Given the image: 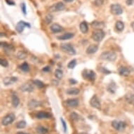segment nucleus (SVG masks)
<instances>
[{
  "label": "nucleus",
  "instance_id": "obj_1",
  "mask_svg": "<svg viewBox=\"0 0 134 134\" xmlns=\"http://www.w3.org/2000/svg\"><path fill=\"white\" fill-rule=\"evenodd\" d=\"M117 53L114 51H105L103 52L100 55V59L108 61H115L117 59Z\"/></svg>",
  "mask_w": 134,
  "mask_h": 134
},
{
  "label": "nucleus",
  "instance_id": "obj_2",
  "mask_svg": "<svg viewBox=\"0 0 134 134\" xmlns=\"http://www.w3.org/2000/svg\"><path fill=\"white\" fill-rule=\"evenodd\" d=\"M82 77L84 79L93 82L96 78V74L94 71H93L92 70L85 69L82 72Z\"/></svg>",
  "mask_w": 134,
  "mask_h": 134
},
{
  "label": "nucleus",
  "instance_id": "obj_3",
  "mask_svg": "<svg viewBox=\"0 0 134 134\" xmlns=\"http://www.w3.org/2000/svg\"><path fill=\"white\" fill-rule=\"evenodd\" d=\"M105 33L103 30H96L92 33V39L97 42H101L105 37Z\"/></svg>",
  "mask_w": 134,
  "mask_h": 134
},
{
  "label": "nucleus",
  "instance_id": "obj_4",
  "mask_svg": "<svg viewBox=\"0 0 134 134\" xmlns=\"http://www.w3.org/2000/svg\"><path fill=\"white\" fill-rule=\"evenodd\" d=\"M112 127L118 131H123L126 127V124L122 121H117L114 120L112 122Z\"/></svg>",
  "mask_w": 134,
  "mask_h": 134
},
{
  "label": "nucleus",
  "instance_id": "obj_5",
  "mask_svg": "<svg viewBox=\"0 0 134 134\" xmlns=\"http://www.w3.org/2000/svg\"><path fill=\"white\" fill-rule=\"evenodd\" d=\"M61 49L69 55H75L76 51L72 46L70 44H63L61 46Z\"/></svg>",
  "mask_w": 134,
  "mask_h": 134
},
{
  "label": "nucleus",
  "instance_id": "obj_6",
  "mask_svg": "<svg viewBox=\"0 0 134 134\" xmlns=\"http://www.w3.org/2000/svg\"><path fill=\"white\" fill-rule=\"evenodd\" d=\"M15 119H16V116L14 114H9L6 116H5L3 118L2 121V124L4 126H8V125L11 124L14 122Z\"/></svg>",
  "mask_w": 134,
  "mask_h": 134
},
{
  "label": "nucleus",
  "instance_id": "obj_7",
  "mask_svg": "<svg viewBox=\"0 0 134 134\" xmlns=\"http://www.w3.org/2000/svg\"><path fill=\"white\" fill-rule=\"evenodd\" d=\"M110 11L114 15H121L123 13L122 6L119 4H113L110 6Z\"/></svg>",
  "mask_w": 134,
  "mask_h": 134
},
{
  "label": "nucleus",
  "instance_id": "obj_8",
  "mask_svg": "<svg viewBox=\"0 0 134 134\" xmlns=\"http://www.w3.org/2000/svg\"><path fill=\"white\" fill-rule=\"evenodd\" d=\"M25 27H28V28H30V25L28 23L23 21H21L17 23L16 26V29L17 32L18 33H22L23 32L24 29Z\"/></svg>",
  "mask_w": 134,
  "mask_h": 134
},
{
  "label": "nucleus",
  "instance_id": "obj_9",
  "mask_svg": "<svg viewBox=\"0 0 134 134\" xmlns=\"http://www.w3.org/2000/svg\"><path fill=\"white\" fill-rule=\"evenodd\" d=\"M90 105L93 108L98 109V110H100L101 109V104L100 103V100L98 98V97L96 96V95H94L91 98V100H90Z\"/></svg>",
  "mask_w": 134,
  "mask_h": 134
},
{
  "label": "nucleus",
  "instance_id": "obj_10",
  "mask_svg": "<svg viewBox=\"0 0 134 134\" xmlns=\"http://www.w3.org/2000/svg\"><path fill=\"white\" fill-rule=\"evenodd\" d=\"M66 105L69 108H75L79 105V100L77 98H71L66 100Z\"/></svg>",
  "mask_w": 134,
  "mask_h": 134
},
{
  "label": "nucleus",
  "instance_id": "obj_11",
  "mask_svg": "<svg viewBox=\"0 0 134 134\" xmlns=\"http://www.w3.org/2000/svg\"><path fill=\"white\" fill-rule=\"evenodd\" d=\"M18 81V77H6L4 78L3 79V82L6 86H9V85H11L14 84Z\"/></svg>",
  "mask_w": 134,
  "mask_h": 134
},
{
  "label": "nucleus",
  "instance_id": "obj_12",
  "mask_svg": "<svg viewBox=\"0 0 134 134\" xmlns=\"http://www.w3.org/2000/svg\"><path fill=\"white\" fill-rule=\"evenodd\" d=\"M36 117L38 119H50L51 117V115L47 112L40 111L36 115Z\"/></svg>",
  "mask_w": 134,
  "mask_h": 134
},
{
  "label": "nucleus",
  "instance_id": "obj_13",
  "mask_svg": "<svg viewBox=\"0 0 134 134\" xmlns=\"http://www.w3.org/2000/svg\"><path fill=\"white\" fill-rule=\"evenodd\" d=\"M65 7V6L64 4L63 3L60 2H58L57 4H56L55 5H53L51 8V10L52 11H63L64 10Z\"/></svg>",
  "mask_w": 134,
  "mask_h": 134
},
{
  "label": "nucleus",
  "instance_id": "obj_14",
  "mask_svg": "<svg viewBox=\"0 0 134 134\" xmlns=\"http://www.w3.org/2000/svg\"><path fill=\"white\" fill-rule=\"evenodd\" d=\"M50 29H51V32L53 33L61 32L63 31V27L57 23H54V24H53L52 25H51Z\"/></svg>",
  "mask_w": 134,
  "mask_h": 134
},
{
  "label": "nucleus",
  "instance_id": "obj_15",
  "mask_svg": "<svg viewBox=\"0 0 134 134\" xmlns=\"http://www.w3.org/2000/svg\"><path fill=\"white\" fill-rule=\"evenodd\" d=\"M41 105H42V102L38 101V100H31L28 103L29 108L31 109V110L37 108Z\"/></svg>",
  "mask_w": 134,
  "mask_h": 134
},
{
  "label": "nucleus",
  "instance_id": "obj_16",
  "mask_svg": "<svg viewBox=\"0 0 134 134\" xmlns=\"http://www.w3.org/2000/svg\"><path fill=\"white\" fill-rule=\"evenodd\" d=\"M20 89L23 92H32L34 91V87L30 84H24L20 87Z\"/></svg>",
  "mask_w": 134,
  "mask_h": 134
},
{
  "label": "nucleus",
  "instance_id": "obj_17",
  "mask_svg": "<svg viewBox=\"0 0 134 134\" xmlns=\"http://www.w3.org/2000/svg\"><path fill=\"white\" fill-rule=\"evenodd\" d=\"M98 49V46L97 45L91 44L87 48L86 53L87 54H93L96 52H97Z\"/></svg>",
  "mask_w": 134,
  "mask_h": 134
},
{
  "label": "nucleus",
  "instance_id": "obj_18",
  "mask_svg": "<svg viewBox=\"0 0 134 134\" xmlns=\"http://www.w3.org/2000/svg\"><path fill=\"white\" fill-rule=\"evenodd\" d=\"M92 28H96V30H102L105 27V24L103 22H100V21H93L91 23Z\"/></svg>",
  "mask_w": 134,
  "mask_h": 134
},
{
  "label": "nucleus",
  "instance_id": "obj_19",
  "mask_svg": "<svg viewBox=\"0 0 134 134\" xmlns=\"http://www.w3.org/2000/svg\"><path fill=\"white\" fill-rule=\"evenodd\" d=\"M119 73L120 75L127 77V76L129 75L130 70L126 67H121L119 70Z\"/></svg>",
  "mask_w": 134,
  "mask_h": 134
},
{
  "label": "nucleus",
  "instance_id": "obj_20",
  "mask_svg": "<svg viewBox=\"0 0 134 134\" xmlns=\"http://www.w3.org/2000/svg\"><path fill=\"white\" fill-rule=\"evenodd\" d=\"M11 99H12V105L14 108H17L18 106L19 103H20V99L18 97L16 93H14L11 96Z\"/></svg>",
  "mask_w": 134,
  "mask_h": 134
},
{
  "label": "nucleus",
  "instance_id": "obj_21",
  "mask_svg": "<svg viewBox=\"0 0 134 134\" xmlns=\"http://www.w3.org/2000/svg\"><path fill=\"white\" fill-rule=\"evenodd\" d=\"M1 46L4 48V49H5L6 51H14V47L12 45L9 44L6 42H1Z\"/></svg>",
  "mask_w": 134,
  "mask_h": 134
},
{
  "label": "nucleus",
  "instance_id": "obj_22",
  "mask_svg": "<svg viewBox=\"0 0 134 134\" xmlns=\"http://www.w3.org/2000/svg\"><path fill=\"white\" fill-rule=\"evenodd\" d=\"M74 36H75V35H74L73 33L68 32L65 33V34H64L63 35L58 36V37H57V39L59 40H68L71 39V38H72Z\"/></svg>",
  "mask_w": 134,
  "mask_h": 134
},
{
  "label": "nucleus",
  "instance_id": "obj_23",
  "mask_svg": "<svg viewBox=\"0 0 134 134\" xmlns=\"http://www.w3.org/2000/svg\"><path fill=\"white\" fill-rule=\"evenodd\" d=\"M79 28L81 32H82L83 34H86V33H87V32L89 30V28H88V25H87L86 22H82L79 25Z\"/></svg>",
  "mask_w": 134,
  "mask_h": 134
},
{
  "label": "nucleus",
  "instance_id": "obj_24",
  "mask_svg": "<svg viewBox=\"0 0 134 134\" xmlns=\"http://www.w3.org/2000/svg\"><path fill=\"white\" fill-rule=\"evenodd\" d=\"M36 131L39 134H46L49 132L47 128L42 126H38L36 127Z\"/></svg>",
  "mask_w": 134,
  "mask_h": 134
},
{
  "label": "nucleus",
  "instance_id": "obj_25",
  "mask_svg": "<svg viewBox=\"0 0 134 134\" xmlns=\"http://www.w3.org/2000/svg\"><path fill=\"white\" fill-rule=\"evenodd\" d=\"M125 98L129 103L133 105H134V94L132 93H128L125 96Z\"/></svg>",
  "mask_w": 134,
  "mask_h": 134
},
{
  "label": "nucleus",
  "instance_id": "obj_26",
  "mask_svg": "<svg viewBox=\"0 0 134 134\" xmlns=\"http://www.w3.org/2000/svg\"><path fill=\"white\" fill-rule=\"evenodd\" d=\"M66 93L68 95H77L79 93V90L77 88H71L66 91Z\"/></svg>",
  "mask_w": 134,
  "mask_h": 134
},
{
  "label": "nucleus",
  "instance_id": "obj_27",
  "mask_svg": "<svg viewBox=\"0 0 134 134\" xmlns=\"http://www.w3.org/2000/svg\"><path fill=\"white\" fill-rule=\"evenodd\" d=\"M115 28L118 31L122 32V31L124 30V23L122 21H118L116 22Z\"/></svg>",
  "mask_w": 134,
  "mask_h": 134
},
{
  "label": "nucleus",
  "instance_id": "obj_28",
  "mask_svg": "<svg viewBox=\"0 0 134 134\" xmlns=\"http://www.w3.org/2000/svg\"><path fill=\"white\" fill-rule=\"evenodd\" d=\"M55 76L58 79H61L63 77V72L60 69H56L55 71Z\"/></svg>",
  "mask_w": 134,
  "mask_h": 134
},
{
  "label": "nucleus",
  "instance_id": "obj_29",
  "mask_svg": "<svg viewBox=\"0 0 134 134\" xmlns=\"http://www.w3.org/2000/svg\"><path fill=\"white\" fill-rule=\"evenodd\" d=\"M17 58L19 60H24L27 58V53L23 51H20L17 53Z\"/></svg>",
  "mask_w": 134,
  "mask_h": 134
},
{
  "label": "nucleus",
  "instance_id": "obj_30",
  "mask_svg": "<svg viewBox=\"0 0 134 134\" xmlns=\"http://www.w3.org/2000/svg\"><path fill=\"white\" fill-rule=\"evenodd\" d=\"M20 68L22 71L25 72H29V70H30V67H29V65L27 63H23L20 66Z\"/></svg>",
  "mask_w": 134,
  "mask_h": 134
},
{
  "label": "nucleus",
  "instance_id": "obj_31",
  "mask_svg": "<svg viewBox=\"0 0 134 134\" xmlns=\"http://www.w3.org/2000/svg\"><path fill=\"white\" fill-rule=\"evenodd\" d=\"M76 65H77V60L76 59H73L68 64V68L69 69H74L75 68Z\"/></svg>",
  "mask_w": 134,
  "mask_h": 134
},
{
  "label": "nucleus",
  "instance_id": "obj_32",
  "mask_svg": "<svg viewBox=\"0 0 134 134\" xmlns=\"http://www.w3.org/2000/svg\"><path fill=\"white\" fill-rule=\"evenodd\" d=\"M26 125H27V123H26L25 121L23 120V121H21V122L17 123L16 128L17 129H24L26 126Z\"/></svg>",
  "mask_w": 134,
  "mask_h": 134
},
{
  "label": "nucleus",
  "instance_id": "obj_33",
  "mask_svg": "<svg viewBox=\"0 0 134 134\" xmlns=\"http://www.w3.org/2000/svg\"><path fill=\"white\" fill-rule=\"evenodd\" d=\"M33 83H34V84L37 86L39 89L43 88V87L44 86V84L42 81H40V80H35V81H33Z\"/></svg>",
  "mask_w": 134,
  "mask_h": 134
},
{
  "label": "nucleus",
  "instance_id": "obj_34",
  "mask_svg": "<svg viewBox=\"0 0 134 134\" xmlns=\"http://www.w3.org/2000/svg\"><path fill=\"white\" fill-rule=\"evenodd\" d=\"M70 118L72 119V120H74V121H77V120L79 119V115H77V113L75 112H72L70 115Z\"/></svg>",
  "mask_w": 134,
  "mask_h": 134
},
{
  "label": "nucleus",
  "instance_id": "obj_35",
  "mask_svg": "<svg viewBox=\"0 0 134 134\" xmlns=\"http://www.w3.org/2000/svg\"><path fill=\"white\" fill-rule=\"evenodd\" d=\"M0 64H1V65L3 66V67H4V68H6V67L9 66V63H8L7 61L5 60V59H0Z\"/></svg>",
  "mask_w": 134,
  "mask_h": 134
},
{
  "label": "nucleus",
  "instance_id": "obj_36",
  "mask_svg": "<svg viewBox=\"0 0 134 134\" xmlns=\"http://www.w3.org/2000/svg\"><path fill=\"white\" fill-rule=\"evenodd\" d=\"M52 21H53V16H52L51 15H47L45 17V21L47 24L51 23Z\"/></svg>",
  "mask_w": 134,
  "mask_h": 134
},
{
  "label": "nucleus",
  "instance_id": "obj_37",
  "mask_svg": "<svg viewBox=\"0 0 134 134\" xmlns=\"http://www.w3.org/2000/svg\"><path fill=\"white\" fill-rule=\"evenodd\" d=\"M21 11L24 15L27 14V9H26V5L25 3H22L21 4Z\"/></svg>",
  "mask_w": 134,
  "mask_h": 134
},
{
  "label": "nucleus",
  "instance_id": "obj_38",
  "mask_svg": "<svg viewBox=\"0 0 134 134\" xmlns=\"http://www.w3.org/2000/svg\"><path fill=\"white\" fill-rule=\"evenodd\" d=\"M104 0H95L94 4L96 6H100L102 5L103 4Z\"/></svg>",
  "mask_w": 134,
  "mask_h": 134
},
{
  "label": "nucleus",
  "instance_id": "obj_39",
  "mask_svg": "<svg viewBox=\"0 0 134 134\" xmlns=\"http://www.w3.org/2000/svg\"><path fill=\"white\" fill-rule=\"evenodd\" d=\"M61 122L62 123V125H63V131L65 133H66L67 131V129H68V128H67V124H66V122L64 121V119L63 118H61Z\"/></svg>",
  "mask_w": 134,
  "mask_h": 134
},
{
  "label": "nucleus",
  "instance_id": "obj_40",
  "mask_svg": "<svg viewBox=\"0 0 134 134\" xmlns=\"http://www.w3.org/2000/svg\"><path fill=\"white\" fill-rule=\"evenodd\" d=\"M5 2L8 5H10V6H14L16 4V3L13 0H5Z\"/></svg>",
  "mask_w": 134,
  "mask_h": 134
},
{
  "label": "nucleus",
  "instance_id": "obj_41",
  "mask_svg": "<svg viewBox=\"0 0 134 134\" xmlns=\"http://www.w3.org/2000/svg\"><path fill=\"white\" fill-rule=\"evenodd\" d=\"M134 2V0H126V4L128 6H131Z\"/></svg>",
  "mask_w": 134,
  "mask_h": 134
},
{
  "label": "nucleus",
  "instance_id": "obj_42",
  "mask_svg": "<svg viewBox=\"0 0 134 134\" xmlns=\"http://www.w3.org/2000/svg\"><path fill=\"white\" fill-rule=\"evenodd\" d=\"M50 70H51V68H50L49 66H46L42 69L43 72H49Z\"/></svg>",
  "mask_w": 134,
  "mask_h": 134
},
{
  "label": "nucleus",
  "instance_id": "obj_43",
  "mask_svg": "<svg viewBox=\"0 0 134 134\" xmlns=\"http://www.w3.org/2000/svg\"><path fill=\"white\" fill-rule=\"evenodd\" d=\"M102 71H103V72H104V73H105V74H110V73H111L110 71L108 70L105 68H103Z\"/></svg>",
  "mask_w": 134,
  "mask_h": 134
},
{
  "label": "nucleus",
  "instance_id": "obj_44",
  "mask_svg": "<svg viewBox=\"0 0 134 134\" xmlns=\"http://www.w3.org/2000/svg\"><path fill=\"white\" fill-rule=\"evenodd\" d=\"M70 82L72 84H75L77 83V82L76 80L74 79H70Z\"/></svg>",
  "mask_w": 134,
  "mask_h": 134
},
{
  "label": "nucleus",
  "instance_id": "obj_45",
  "mask_svg": "<svg viewBox=\"0 0 134 134\" xmlns=\"http://www.w3.org/2000/svg\"><path fill=\"white\" fill-rule=\"evenodd\" d=\"M16 134H30V133H25V132L19 131V132H17Z\"/></svg>",
  "mask_w": 134,
  "mask_h": 134
},
{
  "label": "nucleus",
  "instance_id": "obj_46",
  "mask_svg": "<svg viewBox=\"0 0 134 134\" xmlns=\"http://www.w3.org/2000/svg\"><path fill=\"white\" fill-rule=\"evenodd\" d=\"M64 1L68 3H70V2H72L73 1H75V0H64Z\"/></svg>",
  "mask_w": 134,
  "mask_h": 134
},
{
  "label": "nucleus",
  "instance_id": "obj_47",
  "mask_svg": "<svg viewBox=\"0 0 134 134\" xmlns=\"http://www.w3.org/2000/svg\"><path fill=\"white\" fill-rule=\"evenodd\" d=\"M131 25L132 28H133V30H134V22H132Z\"/></svg>",
  "mask_w": 134,
  "mask_h": 134
}]
</instances>
